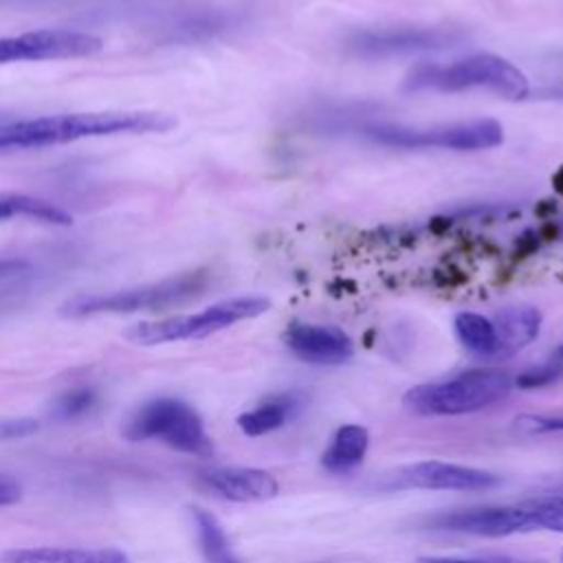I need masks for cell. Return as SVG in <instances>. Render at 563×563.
Segmentation results:
<instances>
[{"mask_svg": "<svg viewBox=\"0 0 563 563\" xmlns=\"http://www.w3.org/2000/svg\"><path fill=\"white\" fill-rule=\"evenodd\" d=\"M178 125L174 114L152 110H99L66 112L0 125V150L48 147L95 136L163 134Z\"/></svg>", "mask_w": 563, "mask_h": 563, "instance_id": "1", "label": "cell"}, {"mask_svg": "<svg viewBox=\"0 0 563 563\" xmlns=\"http://www.w3.org/2000/svg\"><path fill=\"white\" fill-rule=\"evenodd\" d=\"M490 90L506 99H523L530 92L526 73L510 59L495 53H475L453 64H420L405 77L409 92H460Z\"/></svg>", "mask_w": 563, "mask_h": 563, "instance_id": "2", "label": "cell"}, {"mask_svg": "<svg viewBox=\"0 0 563 563\" xmlns=\"http://www.w3.org/2000/svg\"><path fill=\"white\" fill-rule=\"evenodd\" d=\"M512 378L495 367L464 369L455 376L411 387L402 405L418 416H462L504 400Z\"/></svg>", "mask_w": 563, "mask_h": 563, "instance_id": "3", "label": "cell"}, {"mask_svg": "<svg viewBox=\"0 0 563 563\" xmlns=\"http://www.w3.org/2000/svg\"><path fill=\"white\" fill-rule=\"evenodd\" d=\"M209 286V273L205 268L187 271L167 277L156 284L114 290L106 295H77L59 306V314L66 319L92 317V314H128L139 310H165L202 295Z\"/></svg>", "mask_w": 563, "mask_h": 563, "instance_id": "4", "label": "cell"}, {"mask_svg": "<svg viewBox=\"0 0 563 563\" xmlns=\"http://www.w3.org/2000/svg\"><path fill=\"white\" fill-rule=\"evenodd\" d=\"M125 438L132 442H161L174 451L209 457L213 442L200 413L185 400L158 396L143 402L125 424Z\"/></svg>", "mask_w": 563, "mask_h": 563, "instance_id": "5", "label": "cell"}, {"mask_svg": "<svg viewBox=\"0 0 563 563\" xmlns=\"http://www.w3.org/2000/svg\"><path fill=\"white\" fill-rule=\"evenodd\" d=\"M271 301L264 297H235L213 303L191 314H178L161 321H141L130 325L123 336L134 345H161L174 341H191L216 334L238 321L264 314Z\"/></svg>", "mask_w": 563, "mask_h": 563, "instance_id": "6", "label": "cell"}, {"mask_svg": "<svg viewBox=\"0 0 563 563\" xmlns=\"http://www.w3.org/2000/svg\"><path fill=\"white\" fill-rule=\"evenodd\" d=\"M363 134L380 145L402 147V150L440 147V150L475 152V150L497 147L504 141V128L495 119H473V121L442 123L431 128L372 123L363 130Z\"/></svg>", "mask_w": 563, "mask_h": 563, "instance_id": "7", "label": "cell"}, {"mask_svg": "<svg viewBox=\"0 0 563 563\" xmlns=\"http://www.w3.org/2000/svg\"><path fill=\"white\" fill-rule=\"evenodd\" d=\"M462 33L446 26H378L356 31L347 51L363 59H387L400 55L446 51L462 42Z\"/></svg>", "mask_w": 563, "mask_h": 563, "instance_id": "8", "label": "cell"}, {"mask_svg": "<svg viewBox=\"0 0 563 563\" xmlns=\"http://www.w3.org/2000/svg\"><path fill=\"white\" fill-rule=\"evenodd\" d=\"M103 51V40L88 31L40 29L0 37V64L77 59Z\"/></svg>", "mask_w": 563, "mask_h": 563, "instance_id": "9", "label": "cell"}, {"mask_svg": "<svg viewBox=\"0 0 563 563\" xmlns=\"http://www.w3.org/2000/svg\"><path fill=\"white\" fill-rule=\"evenodd\" d=\"M501 484V477L464 464L453 462H416L400 466L387 473L380 479V488L385 490H407V488H424V490H460V493H477L490 490Z\"/></svg>", "mask_w": 563, "mask_h": 563, "instance_id": "10", "label": "cell"}, {"mask_svg": "<svg viewBox=\"0 0 563 563\" xmlns=\"http://www.w3.org/2000/svg\"><path fill=\"white\" fill-rule=\"evenodd\" d=\"M427 526L431 530L460 532V534H471V537H490V539L530 532L528 512H526L523 504L475 506V508L438 512L427 519Z\"/></svg>", "mask_w": 563, "mask_h": 563, "instance_id": "11", "label": "cell"}, {"mask_svg": "<svg viewBox=\"0 0 563 563\" xmlns=\"http://www.w3.org/2000/svg\"><path fill=\"white\" fill-rule=\"evenodd\" d=\"M286 347L312 365H341L354 354L352 339L336 325L292 321L284 332Z\"/></svg>", "mask_w": 563, "mask_h": 563, "instance_id": "12", "label": "cell"}, {"mask_svg": "<svg viewBox=\"0 0 563 563\" xmlns=\"http://www.w3.org/2000/svg\"><path fill=\"white\" fill-rule=\"evenodd\" d=\"M198 479L213 495L240 501V504H257L268 501L279 493L277 479L264 471L253 466H216L198 473Z\"/></svg>", "mask_w": 563, "mask_h": 563, "instance_id": "13", "label": "cell"}, {"mask_svg": "<svg viewBox=\"0 0 563 563\" xmlns=\"http://www.w3.org/2000/svg\"><path fill=\"white\" fill-rule=\"evenodd\" d=\"M306 405V398L301 391H279L262 402H257L253 409L238 416V427L244 435L257 438L266 435L271 431L282 429L286 422H290Z\"/></svg>", "mask_w": 563, "mask_h": 563, "instance_id": "14", "label": "cell"}, {"mask_svg": "<svg viewBox=\"0 0 563 563\" xmlns=\"http://www.w3.org/2000/svg\"><path fill=\"white\" fill-rule=\"evenodd\" d=\"M0 563H130L117 548H13L0 554Z\"/></svg>", "mask_w": 563, "mask_h": 563, "instance_id": "15", "label": "cell"}, {"mask_svg": "<svg viewBox=\"0 0 563 563\" xmlns=\"http://www.w3.org/2000/svg\"><path fill=\"white\" fill-rule=\"evenodd\" d=\"M499 354H512L539 336L541 312L534 306H508L495 319Z\"/></svg>", "mask_w": 563, "mask_h": 563, "instance_id": "16", "label": "cell"}, {"mask_svg": "<svg viewBox=\"0 0 563 563\" xmlns=\"http://www.w3.org/2000/svg\"><path fill=\"white\" fill-rule=\"evenodd\" d=\"M369 446V433L361 424H343L332 435V442L321 455V464L330 473H345L356 468Z\"/></svg>", "mask_w": 563, "mask_h": 563, "instance_id": "17", "label": "cell"}, {"mask_svg": "<svg viewBox=\"0 0 563 563\" xmlns=\"http://www.w3.org/2000/svg\"><path fill=\"white\" fill-rule=\"evenodd\" d=\"M189 515H191V521H194V528L198 534L202 556L209 563H238V556H235L220 521L209 510L198 508V506H191Z\"/></svg>", "mask_w": 563, "mask_h": 563, "instance_id": "18", "label": "cell"}, {"mask_svg": "<svg viewBox=\"0 0 563 563\" xmlns=\"http://www.w3.org/2000/svg\"><path fill=\"white\" fill-rule=\"evenodd\" d=\"M15 216L33 218L55 227L73 224V216L48 200L24 196V194H0V220H9Z\"/></svg>", "mask_w": 563, "mask_h": 563, "instance_id": "19", "label": "cell"}, {"mask_svg": "<svg viewBox=\"0 0 563 563\" xmlns=\"http://www.w3.org/2000/svg\"><path fill=\"white\" fill-rule=\"evenodd\" d=\"M455 334L460 343L477 356H499V339L493 319L479 312L455 314Z\"/></svg>", "mask_w": 563, "mask_h": 563, "instance_id": "20", "label": "cell"}, {"mask_svg": "<svg viewBox=\"0 0 563 563\" xmlns=\"http://www.w3.org/2000/svg\"><path fill=\"white\" fill-rule=\"evenodd\" d=\"M99 405V394L90 385H75L57 396L51 407V416L59 422H73L90 416Z\"/></svg>", "mask_w": 563, "mask_h": 563, "instance_id": "21", "label": "cell"}, {"mask_svg": "<svg viewBox=\"0 0 563 563\" xmlns=\"http://www.w3.org/2000/svg\"><path fill=\"white\" fill-rule=\"evenodd\" d=\"M528 512V528L563 532V495H550L521 501Z\"/></svg>", "mask_w": 563, "mask_h": 563, "instance_id": "22", "label": "cell"}, {"mask_svg": "<svg viewBox=\"0 0 563 563\" xmlns=\"http://www.w3.org/2000/svg\"><path fill=\"white\" fill-rule=\"evenodd\" d=\"M512 433L519 438H541V435H563V416L545 413H521L510 424Z\"/></svg>", "mask_w": 563, "mask_h": 563, "instance_id": "23", "label": "cell"}, {"mask_svg": "<svg viewBox=\"0 0 563 563\" xmlns=\"http://www.w3.org/2000/svg\"><path fill=\"white\" fill-rule=\"evenodd\" d=\"M561 374V367L559 365H552V363H545V365H539V367H530L526 369L523 374H519L515 378V385L521 387V389H537V387H545L550 383H554Z\"/></svg>", "mask_w": 563, "mask_h": 563, "instance_id": "24", "label": "cell"}, {"mask_svg": "<svg viewBox=\"0 0 563 563\" xmlns=\"http://www.w3.org/2000/svg\"><path fill=\"white\" fill-rule=\"evenodd\" d=\"M40 429V422L29 416L0 418V440H22L33 435Z\"/></svg>", "mask_w": 563, "mask_h": 563, "instance_id": "25", "label": "cell"}, {"mask_svg": "<svg viewBox=\"0 0 563 563\" xmlns=\"http://www.w3.org/2000/svg\"><path fill=\"white\" fill-rule=\"evenodd\" d=\"M418 563H543V561H517L508 556H429Z\"/></svg>", "mask_w": 563, "mask_h": 563, "instance_id": "26", "label": "cell"}, {"mask_svg": "<svg viewBox=\"0 0 563 563\" xmlns=\"http://www.w3.org/2000/svg\"><path fill=\"white\" fill-rule=\"evenodd\" d=\"M20 495H22V486L9 475H0V508L15 504Z\"/></svg>", "mask_w": 563, "mask_h": 563, "instance_id": "27", "label": "cell"}, {"mask_svg": "<svg viewBox=\"0 0 563 563\" xmlns=\"http://www.w3.org/2000/svg\"><path fill=\"white\" fill-rule=\"evenodd\" d=\"M29 268L26 260H0V277H11L20 275Z\"/></svg>", "mask_w": 563, "mask_h": 563, "instance_id": "28", "label": "cell"}, {"mask_svg": "<svg viewBox=\"0 0 563 563\" xmlns=\"http://www.w3.org/2000/svg\"><path fill=\"white\" fill-rule=\"evenodd\" d=\"M548 99H556V101H563V86H559V88H550V90H545L543 92Z\"/></svg>", "mask_w": 563, "mask_h": 563, "instance_id": "29", "label": "cell"}, {"mask_svg": "<svg viewBox=\"0 0 563 563\" xmlns=\"http://www.w3.org/2000/svg\"><path fill=\"white\" fill-rule=\"evenodd\" d=\"M561 563H563V554H561Z\"/></svg>", "mask_w": 563, "mask_h": 563, "instance_id": "30", "label": "cell"}]
</instances>
